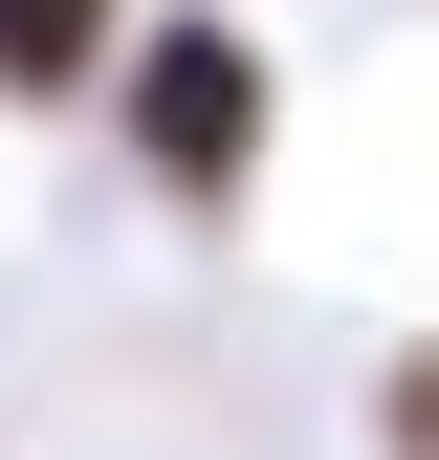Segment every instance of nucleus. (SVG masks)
<instances>
[{
    "instance_id": "f257e3e1",
    "label": "nucleus",
    "mask_w": 439,
    "mask_h": 460,
    "mask_svg": "<svg viewBox=\"0 0 439 460\" xmlns=\"http://www.w3.org/2000/svg\"><path fill=\"white\" fill-rule=\"evenodd\" d=\"M110 132H132V176L176 219H242L264 198V132H286V66H264V22H220V0H154L132 66H110Z\"/></svg>"
},
{
    "instance_id": "f03ea898",
    "label": "nucleus",
    "mask_w": 439,
    "mask_h": 460,
    "mask_svg": "<svg viewBox=\"0 0 439 460\" xmlns=\"http://www.w3.org/2000/svg\"><path fill=\"white\" fill-rule=\"evenodd\" d=\"M154 0H0V110H110Z\"/></svg>"
},
{
    "instance_id": "7ed1b4c3",
    "label": "nucleus",
    "mask_w": 439,
    "mask_h": 460,
    "mask_svg": "<svg viewBox=\"0 0 439 460\" xmlns=\"http://www.w3.org/2000/svg\"><path fill=\"white\" fill-rule=\"evenodd\" d=\"M373 460H439V329H417V351H373Z\"/></svg>"
}]
</instances>
